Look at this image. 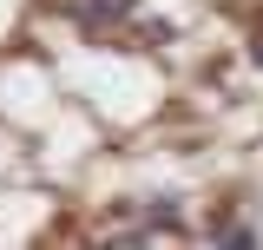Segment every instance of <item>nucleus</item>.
<instances>
[{
	"mask_svg": "<svg viewBox=\"0 0 263 250\" xmlns=\"http://www.w3.org/2000/svg\"><path fill=\"white\" fill-rule=\"evenodd\" d=\"M211 237H217V244H257V224H230V218H217V224H211Z\"/></svg>",
	"mask_w": 263,
	"mask_h": 250,
	"instance_id": "obj_2",
	"label": "nucleus"
},
{
	"mask_svg": "<svg viewBox=\"0 0 263 250\" xmlns=\"http://www.w3.org/2000/svg\"><path fill=\"white\" fill-rule=\"evenodd\" d=\"M250 60H257V66H263V27H257V40H250Z\"/></svg>",
	"mask_w": 263,
	"mask_h": 250,
	"instance_id": "obj_3",
	"label": "nucleus"
},
{
	"mask_svg": "<svg viewBox=\"0 0 263 250\" xmlns=\"http://www.w3.org/2000/svg\"><path fill=\"white\" fill-rule=\"evenodd\" d=\"M66 13L92 33V40H105L119 20H132V13H138V0H66Z\"/></svg>",
	"mask_w": 263,
	"mask_h": 250,
	"instance_id": "obj_1",
	"label": "nucleus"
}]
</instances>
